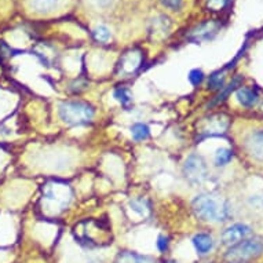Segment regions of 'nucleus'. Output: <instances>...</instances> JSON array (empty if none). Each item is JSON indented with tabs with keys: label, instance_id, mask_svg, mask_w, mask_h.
<instances>
[{
	"label": "nucleus",
	"instance_id": "f257e3e1",
	"mask_svg": "<svg viewBox=\"0 0 263 263\" xmlns=\"http://www.w3.org/2000/svg\"><path fill=\"white\" fill-rule=\"evenodd\" d=\"M196 216L203 222H224L232 215V205L216 193H201L192 203Z\"/></svg>",
	"mask_w": 263,
	"mask_h": 263
},
{
	"label": "nucleus",
	"instance_id": "f03ea898",
	"mask_svg": "<svg viewBox=\"0 0 263 263\" xmlns=\"http://www.w3.org/2000/svg\"><path fill=\"white\" fill-rule=\"evenodd\" d=\"M60 119L68 125H86L92 121L95 110L82 101H65L58 106Z\"/></svg>",
	"mask_w": 263,
	"mask_h": 263
},
{
	"label": "nucleus",
	"instance_id": "7ed1b4c3",
	"mask_svg": "<svg viewBox=\"0 0 263 263\" xmlns=\"http://www.w3.org/2000/svg\"><path fill=\"white\" fill-rule=\"evenodd\" d=\"M263 252L262 238H247L233 246L226 254V259L233 263H241L254 259Z\"/></svg>",
	"mask_w": 263,
	"mask_h": 263
},
{
	"label": "nucleus",
	"instance_id": "20e7f679",
	"mask_svg": "<svg viewBox=\"0 0 263 263\" xmlns=\"http://www.w3.org/2000/svg\"><path fill=\"white\" fill-rule=\"evenodd\" d=\"M230 120L224 113H214L208 117L201 119L199 124L200 139L208 138V137H220L228 133Z\"/></svg>",
	"mask_w": 263,
	"mask_h": 263
},
{
	"label": "nucleus",
	"instance_id": "39448f33",
	"mask_svg": "<svg viewBox=\"0 0 263 263\" xmlns=\"http://www.w3.org/2000/svg\"><path fill=\"white\" fill-rule=\"evenodd\" d=\"M182 171H183L186 181L193 186L201 185L207 179L208 175L207 163L203 156L197 155V153H193L186 159Z\"/></svg>",
	"mask_w": 263,
	"mask_h": 263
},
{
	"label": "nucleus",
	"instance_id": "423d86ee",
	"mask_svg": "<svg viewBox=\"0 0 263 263\" xmlns=\"http://www.w3.org/2000/svg\"><path fill=\"white\" fill-rule=\"evenodd\" d=\"M252 234V229L246 223H234L224 229L223 233L220 236L222 244L228 247H233L238 242L244 241Z\"/></svg>",
	"mask_w": 263,
	"mask_h": 263
},
{
	"label": "nucleus",
	"instance_id": "0eeeda50",
	"mask_svg": "<svg viewBox=\"0 0 263 263\" xmlns=\"http://www.w3.org/2000/svg\"><path fill=\"white\" fill-rule=\"evenodd\" d=\"M247 153L254 160L263 164V129H254L244 139Z\"/></svg>",
	"mask_w": 263,
	"mask_h": 263
},
{
	"label": "nucleus",
	"instance_id": "6e6552de",
	"mask_svg": "<svg viewBox=\"0 0 263 263\" xmlns=\"http://www.w3.org/2000/svg\"><path fill=\"white\" fill-rule=\"evenodd\" d=\"M218 29H219V25L214 21L204 22V24H200L199 26H196L194 29L190 30L187 39L197 43V42H208V40L214 39V36L218 33Z\"/></svg>",
	"mask_w": 263,
	"mask_h": 263
},
{
	"label": "nucleus",
	"instance_id": "1a4fd4ad",
	"mask_svg": "<svg viewBox=\"0 0 263 263\" xmlns=\"http://www.w3.org/2000/svg\"><path fill=\"white\" fill-rule=\"evenodd\" d=\"M142 64V55L138 51L127 52L120 60L119 64V73L123 76H129L134 74L139 69V66Z\"/></svg>",
	"mask_w": 263,
	"mask_h": 263
},
{
	"label": "nucleus",
	"instance_id": "9d476101",
	"mask_svg": "<svg viewBox=\"0 0 263 263\" xmlns=\"http://www.w3.org/2000/svg\"><path fill=\"white\" fill-rule=\"evenodd\" d=\"M236 98L238 104L244 108H254L255 105L259 102V94L255 88H248V87H238L236 90Z\"/></svg>",
	"mask_w": 263,
	"mask_h": 263
},
{
	"label": "nucleus",
	"instance_id": "9b49d317",
	"mask_svg": "<svg viewBox=\"0 0 263 263\" xmlns=\"http://www.w3.org/2000/svg\"><path fill=\"white\" fill-rule=\"evenodd\" d=\"M241 83H242V76H236L233 78V80L226 84V86L222 88L220 91H218V94L215 95V98L208 104V108H214L216 105L222 104L223 101H226L229 98V95L232 94L233 91H236L238 87H241Z\"/></svg>",
	"mask_w": 263,
	"mask_h": 263
},
{
	"label": "nucleus",
	"instance_id": "f8f14e48",
	"mask_svg": "<svg viewBox=\"0 0 263 263\" xmlns=\"http://www.w3.org/2000/svg\"><path fill=\"white\" fill-rule=\"evenodd\" d=\"M192 242H193L194 248L197 251V254L205 255L208 254L210 251L212 250L214 247V240L210 234L207 233H197L192 238Z\"/></svg>",
	"mask_w": 263,
	"mask_h": 263
},
{
	"label": "nucleus",
	"instance_id": "ddd939ff",
	"mask_svg": "<svg viewBox=\"0 0 263 263\" xmlns=\"http://www.w3.org/2000/svg\"><path fill=\"white\" fill-rule=\"evenodd\" d=\"M115 263H156V260L147 255H139L125 251V252L117 255Z\"/></svg>",
	"mask_w": 263,
	"mask_h": 263
},
{
	"label": "nucleus",
	"instance_id": "4468645a",
	"mask_svg": "<svg viewBox=\"0 0 263 263\" xmlns=\"http://www.w3.org/2000/svg\"><path fill=\"white\" fill-rule=\"evenodd\" d=\"M208 90L211 91H220L226 86V76H224L223 70H218V72H214L212 74L208 76L207 80Z\"/></svg>",
	"mask_w": 263,
	"mask_h": 263
},
{
	"label": "nucleus",
	"instance_id": "2eb2a0df",
	"mask_svg": "<svg viewBox=\"0 0 263 263\" xmlns=\"http://www.w3.org/2000/svg\"><path fill=\"white\" fill-rule=\"evenodd\" d=\"M131 135L135 141H145L151 137V128L145 123H135L131 125Z\"/></svg>",
	"mask_w": 263,
	"mask_h": 263
},
{
	"label": "nucleus",
	"instance_id": "dca6fc26",
	"mask_svg": "<svg viewBox=\"0 0 263 263\" xmlns=\"http://www.w3.org/2000/svg\"><path fill=\"white\" fill-rule=\"evenodd\" d=\"M232 159H233V151L228 149V147H220L216 151L214 163H215L216 167H224L232 161Z\"/></svg>",
	"mask_w": 263,
	"mask_h": 263
},
{
	"label": "nucleus",
	"instance_id": "f3484780",
	"mask_svg": "<svg viewBox=\"0 0 263 263\" xmlns=\"http://www.w3.org/2000/svg\"><path fill=\"white\" fill-rule=\"evenodd\" d=\"M58 5V0H30V6L40 13H47L54 10Z\"/></svg>",
	"mask_w": 263,
	"mask_h": 263
},
{
	"label": "nucleus",
	"instance_id": "a211bd4d",
	"mask_svg": "<svg viewBox=\"0 0 263 263\" xmlns=\"http://www.w3.org/2000/svg\"><path fill=\"white\" fill-rule=\"evenodd\" d=\"M113 97H115V100L119 101L123 106H127L133 102V95L129 92L128 88H125V87H119L116 90L113 91Z\"/></svg>",
	"mask_w": 263,
	"mask_h": 263
},
{
	"label": "nucleus",
	"instance_id": "6ab92c4d",
	"mask_svg": "<svg viewBox=\"0 0 263 263\" xmlns=\"http://www.w3.org/2000/svg\"><path fill=\"white\" fill-rule=\"evenodd\" d=\"M129 207L135 212H138L141 216H146L149 214V203L145 199H134L129 201Z\"/></svg>",
	"mask_w": 263,
	"mask_h": 263
},
{
	"label": "nucleus",
	"instance_id": "aec40b11",
	"mask_svg": "<svg viewBox=\"0 0 263 263\" xmlns=\"http://www.w3.org/2000/svg\"><path fill=\"white\" fill-rule=\"evenodd\" d=\"M92 35H94V39L100 43H106L110 39V30L106 28L105 25L97 26L94 30H92Z\"/></svg>",
	"mask_w": 263,
	"mask_h": 263
},
{
	"label": "nucleus",
	"instance_id": "412c9836",
	"mask_svg": "<svg viewBox=\"0 0 263 263\" xmlns=\"http://www.w3.org/2000/svg\"><path fill=\"white\" fill-rule=\"evenodd\" d=\"M204 79H205V74L201 69L199 68H196V69H192L187 74V80L190 82V84L194 87H199L201 83L204 82Z\"/></svg>",
	"mask_w": 263,
	"mask_h": 263
},
{
	"label": "nucleus",
	"instance_id": "4be33fe9",
	"mask_svg": "<svg viewBox=\"0 0 263 263\" xmlns=\"http://www.w3.org/2000/svg\"><path fill=\"white\" fill-rule=\"evenodd\" d=\"M160 2H161V5L173 11H178L182 6V0H160Z\"/></svg>",
	"mask_w": 263,
	"mask_h": 263
},
{
	"label": "nucleus",
	"instance_id": "5701e85b",
	"mask_svg": "<svg viewBox=\"0 0 263 263\" xmlns=\"http://www.w3.org/2000/svg\"><path fill=\"white\" fill-rule=\"evenodd\" d=\"M168 237H165V236H159V238H157V250H159L160 252H165V251L168 250Z\"/></svg>",
	"mask_w": 263,
	"mask_h": 263
},
{
	"label": "nucleus",
	"instance_id": "b1692460",
	"mask_svg": "<svg viewBox=\"0 0 263 263\" xmlns=\"http://www.w3.org/2000/svg\"><path fill=\"white\" fill-rule=\"evenodd\" d=\"M229 2H230V0H208V7H211V9L214 10L223 9Z\"/></svg>",
	"mask_w": 263,
	"mask_h": 263
},
{
	"label": "nucleus",
	"instance_id": "393cba45",
	"mask_svg": "<svg viewBox=\"0 0 263 263\" xmlns=\"http://www.w3.org/2000/svg\"><path fill=\"white\" fill-rule=\"evenodd\" d=\"M92 2H94L98 7H108L112 0H92Z\"/></svg>",
	"mask_w": 263,
	"mask_h": 263
},
{
	"label": "nucleus",
	"instance_id": "a878e982",
	"mask_svg": "<svg viewBox=\"0 0 263 263\" xmlns=\"http://www.w3.org/2000/svg\"><path fill=\"white\" fill-rule=\"evenodd\" d=\"M170 263H175V262H170Z\"/></svg>",
	"mask_w": 263,
	"mask_h": 263
}]
</instances>
